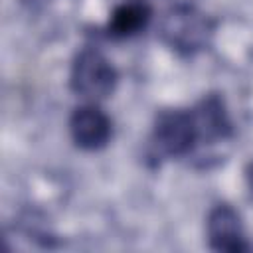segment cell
Returning a JSON list of instances; mask_svg holds the SVG:
<instances>
[{"label":"cell","mask_w":253,"mask_h":253,"mask_svg":"<svg viewBox=\"0 0 253 253\" xmlns=\"http://www.w3.org/2000/svg\"><path fill=\"white\" fill-rule=\"evenodd\" d=\"M215 22L192 4H176L168 8L160 20V40L184 57L204 51L213 38Z\"/></svg>","instance_id":"cell-1"},{"label":"cell","mask_w":253,"mask_h":253,"mask_svg":"<svg viewBox=\"0 0 253 253\" xmlns=\"http://www.w3.org/2000/svg\"><path fill=\"white\" fill-rule=\"evenodd\" d=\"M117 81V69L99 49L85 47L75 55L69 73V87L77 97L87 103L103 101L113 95Z\"/></svg>","instance_id":"cell-2"},{"label":"cell","mask_w":253,"mask_h":253,"mask_svg":"<svg viewBox=\"0 0 253 253\" xmlns=\"http://www.w3.org/2000/svg\"><path fill=\"white\" fill-rule=\"evenodd\" d=\"M150 146L160 158H184L198 146L190 109H166L154 119Z\"/></svg>","instance_id":"cell-3"},{"label":"cell","mask_w":253,"mask_h":253,"mask_svg":"<svg viewBox=\"0 0 253 253\" xmlns=\"http://www.w3.org/2000/svg\"><path fill=\"white\" fill-rule=\"evenodd\" d=\"M208 243L213 251L223 253H251L253 241H249L241 215L229 204H217L210 210L206 219Z\"/></svg>","instance_id":"cell-4"},{"label":"cell","mask_w":253,"mask_h":253,"mask_svg":"<svg viewBox=\"0 0 253 253\" xmlns=\"http://www.w3.org/2000/svg\"><path fill=\"white\" fill-rule=\"evenodd\" d=\"M198 146L200 144H217L225 142L233 134V123L227 113L225 101L217 93L204 95L192 109H190Z\"/></svg>","instance_id":"cell-5"},{"label":"cell","mask_w":253,"mask_h":253,"mask_svg":"<svg viewBox=\"0 0 253 253\" xmlns=\"http://www.w3.org/2000/svg\"><path fill=\"white\" fill-rule=\"evenodd\" d=\"M69 132L73 142L83 150H101L113 136V123L97 103L77 107L69 117Z\"/></svg>","instance_id":"cell-6"},{"label":"cell","mask_w":253,"mask_h":253,"mask_svg":"<svg viewBox=\"0 0 253 253\" xmlns=\"http://www.w3.org/2000/svg\"><path fill=\"white\" fill-rule=\"evenodd\" d=\"M152 18V6L146 0H125L109 18V34L113 38H130L140 34Z\"/></svg>","instance_id":"cell-7"},{"label":"cell","mask_w":253,"mask_h":253,"mask_svg":"<svg viewBox=\"0 0 253 253\" xmlns=\"http://www.w3.org/2000/svg\"><path fill=\"white\" fill-rule=\"evenodd\" d=\"M245 180H247V188H249V194L253 198V162L247 166V172H245Z\"/></svg>","instance_id":"cell-8"}]
</instances>
